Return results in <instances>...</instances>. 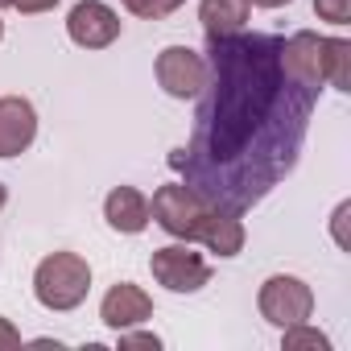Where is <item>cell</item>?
Here are the masks:
<instances>
[{
	"label": "cell",
	"mask_w": 351,
	"mask_h": 351,
	"mask_svg": "<svg viewBox=\"0 0 351 351\" xmlns=\"http://www.w3.org/2000/svg\"><path fill=\"white\" fill-rule=\"evenodd\" d=\"M195 99L191 145L173 149L169 165L195 195L244 215L293 173L318 91L285 71L277 34L240 29L207 38V83Z\"/></svg>",
	"instance_id": "1"
},
{
	"label": "cell",
	"mask_w": 351,
	"mask_h": 351,
	"mask_svg": "<svg viewBox=\"0 0 351 351\" xmlns=\"http://www.w3.org/2000/svg\"><path fill=\"white\" fill-rule=\"evenodd\" d=\"M149 219L173 236V240H186V244H203L215 256H240L244 252V223L236 211H223L215 203H207L203 195H195L186 182H165L153 191L149 199Z\"/></svg>",
	"instance_id": "2"
},
{
	"label": "cell",
	"mask_w": 351,
	"mask_h": 351,
	"mask_svg": "<svg viewBox=\"0 0 351 351\" xmlns=\"http://www.w3.org/2000/svg\"><path fill=\"white\" fill-rule=\"evenodd\" d=\"M87 293H91V265L79 252H50L38 261V269H34L38 306L66 314V310H79L87 302Z\"/></svg>",
	"instance_id": "3"
},
{
	"label": "cell",
	"mask_w": 351,
	"mask_h": 351,
	"mask_svg": "<svg viewBox=\"0 0 351 351\" xmlns=\"http://www.w3.org/2000/svg\"><path fill=\"white\" fill-rule=\"evenodd\" d=\"M256 310L277 330H285L293 322H310V314H314V289L302 277H293V273H273L261 285V293H256Z\"/></svg>",
	"instance_id": "4"
},
{
	"label": "cell",
	"mask_w": 351,
	"mask_h": 351,
	"mask_svg": "<svg viewBox=\"0 0 351 351\" xmlns=\"http://www.w3.org/2000/svg\"><path fill=\"white\" fill-rule=\"evenodd\" d=\"M149 269H153V281L165 285L169 293H199L203 285H211V265H207V256L195 252L186 240L165 244V248H153Z\"/></svg>",
	"instance_id": "5"
},
{
	"label": "cell",
	"mask_w": 351,
	"mask_h": 351,
	"mask_svg": "<svg viewBox=\"0 0 351 351\" xmlns=\"http://www.w3.org/2000/svg\"><path fill=\"white\" fill-rule=\"evenodd\" d=\"M153 75L169 99H195L207 83V58L191 46H165L153 62Z\"/></svg>",
	"instance_id": "6"
},
{
	"label": "cell",
	"mask_w": 351,
	"mask_h": 351,
	"mask_svg": "<svg viewBox=\"0 0 351 351\" xmlns=\"http://www.w3.org/2000/svg\"><path fill=\"white\" fill-rule=\"evenodd\" d=\"M120 13L104 0H79V5L66 13V34L75 46L83 50H108L116 38H120Z\"/></svg>",
	"instance_id": "7"
},
{
	"label": "cell",
	"mask_w": 351,
	"mask_h": 351,
	"mask_svg": "<svg viewBox=\"0 0 351 351\" xmlns=\"http://www.w3.org/2000/svg\"><path fill=\"white\" fill-rule=\"evenodd\" d=\"M322 42H326V38L314 34V29H298V34L281 38V62H285V71H289L302 87H310V91H322V83H326Z\"/></svg>",
	"instance_id": "8"
},
{
	"label": "cell",
	"mask_w": 351,
	"mask_h": 351,
	"mask_svg": "<svg viewBox=\"0 0 351 351\" xmlns=\"http://www.w3.org/2000/svg\"><path fill=\"white\" fill-rule=\"evenodd\" d=\"M38 141V108L25 95H0V157H21Z\"/></svg>",
	"instance_id": "9"
},
{
	"label": "cell",
	"mask_w": 351,
	"mask_h": 351,
	"mask_svg": "<svg viewBox=\"0 0 351 351\" xmlns=\"http://www.w3.org/2000/svg\"><path fill=\"white\" fill-rule=\"evenodd\" d=\"M149 318H153V298L132 281H116L99 302V322L108 330H128V326H141Z\"/></svg>",
	"instance_id": "10"
},
{
	"label": "cell",
	"mask_w": 351,
	"mask_h": 351,
	"mask_svg": "<svg viewBox=\"0 0 351 351\" xmlns=\"http://www.w3.org/2000/svg\"><path fill=\"white\" fill-rule=\"evenodd\" d=\"M104 219H108V228L112 232H120V236H141L153 219H149V199L136 191V186H116V191H108V199H104Z\"/></svg>",
	"instance_id": "11"
},
{
	"label": "cell",
	"mask_w": 351,
	"mask_h": 351,
	"mask_svg": "<svg viewBox=\"0 0 351 351\" xmlns=\"http://www.w3.org/2000/svg\"><path fill=\"white\" fill-rule=\"evenodd\" d=\"M248 0H199V21L207 38H232L248 25Z\"/></svg>",
	"instance_id": "12"
},
{
	"label": "cell",
	"mask_w": 351,
	"mask_h": 351,
	"mask_svg": "<svg viewBox=\"0 0 351 351\" xmlns=\"http://www.w3.org/2000/svg\"><path fill=\"white\" fill-rule=\"evenodd\" d=\"M322 66H326V83L335 91H351V42L347 38L322 42Z\"/></svg>",
	"instance_id": "13"
},
{
	"label": "cell",
	"mask_w": 351,
	"mask_h": 351,
	"mask_svg": "<svg viewBox=\"0 0 351 351\" xmlns=\"http://www.w3.org/2000/svg\"><path fill=\"white\" fill-rule=\"evenodd\" d=\"M281 347L285 351H330V339L310 322H293L281 330Z\"/></svg>",
	"instance_id": "14"
},
{
	"label": "cell",
	"mask_w": 351,
	"mask_h": 351,
	"mask_svg": "<svg viewBox=\"0 0 351 351\" xmlns=\"http://www.w3.org/2000/svg\"><path fill=\"white\" fill-rule=\"evenodd\" d=\"M120 5L132 13V17H145V21H161L169 13H178L186 0H120Z\"/></svg>",
	"instance_id": "15"
},
{
	"label": "cell",
	"mask_w": 351,
	"mask_h": 351,
	"mask_svg": "<svg viewBox=\"0 0 351 351\" xmlns=\"http://www.w3.org/2000/svg\"><path fill=\"white\" fill-rule=\"evenodd\" d=\"M314 13H318V21L351 25V0H314Z\"/></svg>",
	"instance_id": "16"
},
{
	"label": "cell",
	"mask_w": 351,
	"mask_h": 351,
	"mask_svg": "<svg viewBox=\"0 0 351 351\" xmlns=\"http://www.w3.org/2000/svg\"><path fill=\"white\" fill-rule=\"evenodd\" d=\"M116 343H120V347H153V351L161 347L157 335H149V330H132V326H128V330H116Z\"/></svg>",
	"instance_id": "17"
},
{
	"label": "cell",
	"mask_w": 351,
	"mask_h": 351,
	"mask_svg": "<svg viewBox=\"0 0 351 351\" xmlns=\"http://www.w3.org/2000/svg\"><path fill=\"white\" fill-rule=\"evenodd\" d=\"M54 5H62V0H13V9L25 13V17H38V13H50Z\"/></svg>",
	"instance_id": "18"
},
{
	"label": "cell",
	"mask_w": 351,
	"mask_h": 351,
	"mask_svg": "<svg viewBox=\"0 0 351 351\" xmlns=\"http://www.w3.org/2000/svg\"><path fill=\"white\" fill-rule=\"evenodd\" d=\"M0 347H21V330L9 318H0Z\"/></svg>",
	"instance_id": "19"
},
{
	"label": "cell",
	"mask_w": 351,
	"mask_h": 351,
	"mask_svg": "<svg viewBox=\"0 0 351 351\" xmlns=\"http://www.w3.org/2000/svg\"><path fill=\"white\" fill-rule=\"evenodd\" d=\"M347 211H351L347 203H339V211H335V240H339V244H347V236H343V219H347Z\"/></svg>",
	"instance_id": "20"
},
{
	"label": "cell",
	"mask_w": 351,
	"mask_h": 351,
	"mask_svg": "<svg viewBox=\"0 0 351 351\" xmlns=\"http://www.w3.org/2000/svg\"><path fill=\"white\" fill-rule=\"evenodd\" d=\"M248 5H256V9H281V5H293V0H248Z\"/></svg>",
	"instance_id": "21"
},
{
	"label": "cell",
	"mask_w": 351,
	"mask_h": 351,
	"mask_svg": "<svg viewBox=\"0 0 351 351\" xmlns=\"http://www.w3.org/2000/svg\"><path fill=\"white\" fill-rule=\"evenodd\" d=\"M5 203H9V186L0 182V211H5Z\"/></svg>",
	"instance_id": "22"
},
{
	"label": "cell",
	"mask_w": 351,
	"mask_h": 351,
	"mask_svg": "<svg viewBox=\"0 0 351 351\" xmlns=\"http://www.w3.org/2000/svg\"><path fill=\"white\" fill-rule=\"evenodd\" d=\"M0 9H13V0H0Z\"/></svg>",
	"instance_id": "23"
},
{
	"label": "cell",
	"mask_w": 351,
	"mask_h": 351,
	"mask_svg": "<svg viewBox=\"0 0 351 351\" xmlns=\"http://www.w3.org/2000/svg\"><path fill=\"white\" fill-rule=\"evenodd\" d=\"M0 38H5V21H0Z\"/></svg>",
	"instance_id": "24"
}]
</instances>
